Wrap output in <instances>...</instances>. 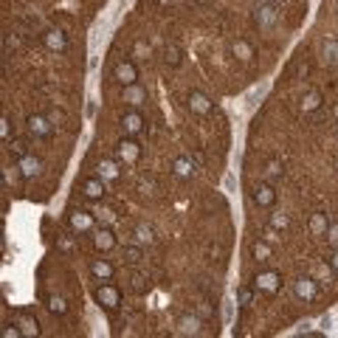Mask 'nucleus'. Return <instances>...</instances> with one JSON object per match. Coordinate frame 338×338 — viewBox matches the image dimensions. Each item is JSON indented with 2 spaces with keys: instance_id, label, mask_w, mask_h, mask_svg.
<instances>
[{
  "instance_id": "1",
  "label": "nucleus",
  "mask_w": 338,
  "mask_h": 338,
  "mask_svg": "<svg viewBox=\"0 0 338 338\" xmlns=\"http://www.w3.org/2000/svg\"><path fill=\"white\" fill-rule=\"evenodd\" d=\"M279 12H276V3H262L260 12H257V23L262 25V29H271L273 23H276Z\"/></svg>"
},
{
  "instance_id": "2",
  "label": "nucleus",
  "mask_w": 338,
  "mask_h": 338,
  "mask_svg": "<svg viewBox=\"0 0 338 338\" xmlns=\"http://www.w3.org/2000/svg\"><path fill=\"white\" fill-rule=\"evenodd\" d=\"M296 296H302V299H313V296H316V282H313V279H299V282H296Z\"/></svg>"
},
{
  "instance_id": "3",
  "label": "nucleus",
  "mask_w": 338,
  "mask_h": 338,
  "mask_svg": "<svg viewBox=\"0 0 338 338\" xmlns=\"http://www.w3.org/2000/svg\"><path fill=\"white\" fill-rule=\"evenodd\" d=\"M116 76H119L124 84H133L135 82V68L130 65V62H121V65L116 68Z\"/></svg>"
},
{
  "instance_id": "4",
  "label": "nucleus",
  "mask_w": 338,
  "mask_h": 338,
  "mask_svg": "<svg viewBox=\"0 0 338 338\" xmlns=\"http://www.w3.org/2000/svg\"><path fill=\"white\" fill-rule=\"evenodd\" d=\"M29 127H31V133H34V135H51L48 121H45V119H40V116H31Z\"/></svg>"
},
{
  "instance_id": "5",
  "label": "nucleus",
  "mask_w": 338,
  "mask_h": 338,
  "mask_svg": "<svg viewBox=\"0 0 338 338\" xmlns=\"http://www.w3.org/2000/svg\"><path fill=\"white\" fill-rule=\"evenodd\" d=\"M99 302H104V304H107L110 310H113L116 304H119V293H116V290L110 288V285H104V288L99 290Z\"/></svg>"
},
{
  "instance_id": "6",
  "label": "nucleus",
  "mask_w": 338,
  "mask_h": 338,
  "mask_svg": "<svg viewBox=\"0 0 338 338\" xmlns=\"http://www.w3.org/2000/svg\"><path fill=\"white\" fill-rule=\"evenodd\" d=\"M265 91H268V84H257V88H254V91L245 96V107H248V110L257 107V102H260V99L265 96Z\"/></svg>"
},
{
  "instance_id": "7",
  "label": "nucleus",
  "mask_w": 338,
  "mask_h": 338,
  "mask_svg": "<svg viewBox=\"0 0 338 338\" xmlns=\"http://www.w3.org/2000/svg\"><path fill=\"white\" fill-rule=\"evenodd\" d=\"M84 194H88V198H102V194H104V183L99 181V178L88 181V183H84Z\"/></svg>"
},
{
  "instance_id": "8",
  "label": "nucleus",
  "mask_w": 338,
  "mask_h": 338,
  "mask_svg": "<svg viewBox=\"0 0 338 338\" xmlns=\"http://www.w3.org/2000/svg\"><path fill=\"white\" fill-rule=\"evenodd\" d=\"M189 102H192V110H194V113H206V110H209V99H206L203 93H198V91L189 96Z\"/></svg>"
},
{
  "instance_id": "9",
  "label": "nucleus",
  "mask_w": 338,
  "mask_h": 338,
  "mask_svg": "<svg viewBox=\"0 0 338 338\" xmlns=\"http://www.w3.org/2000/svg\"><path fill=\"white\" fill-rule=\"evenodd\" d=\"M276 282H279V276H276V273H271V271L262 273V276L257 279V285H260L262 290H276Z\"/></svg>"
},
{
  "instance_id": "10",
  "label": "nucleus",
  "mask_w": 338,
  "mask_h": 338,
  "mask_svg": "<svg viewBox=\"0 0 338 338\" xmlns=\"http://www.w3.org/2000/svg\"><path fill=\"white\" fill-rule=\"evenodd\" d=\"M257 203L271 206L273 203V189L271 186H260V189H257Z\"/></svg>"
},
{
  "instance_id": "11",
  "label": "nucleus",
  "mask_w": 338,
  "mask_h": 338,
  "mask_svg": "<svg viewBox=\"0 0 338 338\" xmlns=\"http://www.w3.org/2000/svg\"><path fill=\"white\" fill-rule=\"evenodd\" d=\"M45 40H48V45H51V48H57V51L65 48V37H62V31H48Z\"/></svg>"
},
{
  "instance_id": "12",
  "label": "nucleus",
  "mask_w": 338,
  "mask_h": 338,
  "mask_svg": "<svg viewBox=\"0 0 338 338\" xmlns=\"http://www.w3.org/2000/svg\"><path fill=\"white\" fill-rule=\"evenodd\" d=\"M20 166H23V175L25 178H31V175H37V172H40V161H37V158H25Z\"/></svg>"
},
{
  "instance_id": "13",
  "label": "nucleus",
  "mask_w": 338,
  "mask_h": 338,
  "mask_svg": "<svg viewBox=\"0 0 338 338\" xmlns=\"http://www.w3.org/2000/svg\"><path fill=\"white\" fill-rule=\"evenodd\" d=\"M73 229H79V231H88L91 229V217H88V214H82V211H79V214H73Z\"/></svg>"
},
{
  "instance_id": "14",
  "label": "nucleus",
  "mask_w": 338,
  "mask_h": 338,
  "mask_svg": "<svg viewBox=\"0 0 338 338\" xmlns=\"http://www.w3.org/2000/svg\"><path fill=\"white\" fill-rule=\"evenodd\" d=\"M175 172L181 178H189V175H192V163H189L186 158H178V161H175Z\"/></svg>"
},
{
  "instance_id": "15",
  "label": "nucleus",
  "mask_w": 338,
  "mask_h": 338,
  "mask_svg": "<svg viewBox=\"0 0 338 338\" xmlns=\"http://www.w3.org/2000/svg\"><path fill=\"white\" fill-rule=\"evenodd\" d=\"M124 127H127V133H138V130H141V119L135 113H130L124 119Z\"/></svg>"
},
{
  "instance_id": "16",
  "label": "nucleus",
  "mask_w": 338,
  "mask_h": 338,
  "mask_svg": "<svg viewBox=\"0 0 338 338\" xmlns=\"http://www.w3.org/2000/svg\"><path fill=\"white\" fill-rule=\"evenodd\" d=\"M93 273L102 276V279H110V276H113V268H110L107 262H96V265H93Z\"/></svg>"
},
{
  "instance_id": "17",
  "label": "nucleus",
  "mask_w": 338,
  "mask_h": 338,
  "mask_svg": "<svg viewBox=\"0 0 338 338\" xmlns=\"http://www.w3.org/2000/svg\"><path fill=\"white\" fill-rule=\"evenodd\" d=\"M96 245L102 248V251H107V248H113V234H110V231H102V234L96 237Z\"/></svg>"
},
{
  "instance_id": "18",
  "label": "nucleus",
  "mask_w": 338,
  "mask_h": 338,
  "mask_svg": "<svg viewBox=\"0 0 338 338\" xmlns=\"http://www.w3.org/2000/svg\"><path fill=\"white\" fill-rule=\"evenodd\" d=\"M20 327H23L25 335H31V332L37 335V321H31V319H20Z\"/></svg>"
},
{
  "instance_id": "19",
  "label": "nucleus",
  "mask_w": 338,
  "mask_h": 338,
  "mask_svg": "<svg viewBox=\"0 0 338 338\" xmlns=\"http://www.w3.org/2000/svg\"><path fill=\"white\" fill-rule=\"evenodd\" d=\"M310 229H313V231H324V229H327L324 214H316V217H313V223H310Z\"/></svg>"
},
{
  "instance_id": "20",
  "label": "nucleus",
  "mask_w": 338,
  "mask_h": 338,
  "mask_svg": "<svg viewBox=\"0 0 338 338\" xmlns=\"http://www.w3.org/2000/svg\"><path fill=\"white\" fill-rule=\"evenodd\" d=\"M231 313H234V302H231V299H226V302H223V319H226V324L231 321Z\"/></svg>"
},
{
  "instance_id": "21",
  "label": "nucleus",
  "mask_w": 338,
  "mask_h": 338,
  "mask_svg": "<svg viewBox=\"0 0 338 338\" xmlns=\"http://www.w3.org/2000/svg\"><path fill=\"white\" fill-rule=\"evenodd\" d=\"M138 260H141V251H138V248H127V262H130V265H135Z\"/></svg>"
},
{
  "instance_id": "22",
  "label": "nucleus",
  "mask_w": 338,
  "mask_h": 338,
  "mask_svg": "<svg viewBox=\"0 0 338 338\" xmlns=\"http://www.w3.org/2000/svg\"><path fill=\"white\" fill-rule=\"evenodd\" d=\"M51 310H54V313H65V302H62V299H57V296H54V299H51Z\"/></svg>"
},
{
  "instance_id": "23",
  "label": "nucleus",
  "mask_w": 338,
  "mask_h": 338,
  "mask_svg": "<svg viewBox=\"0 0 338 338\" xmlns=\"http://www.w3.org/2000/svg\"><path fill=\"white\" fill-rule=\"evenodd\" d=\"M166 60L172 62V65H178V62H181V57H178V48H175V45H172V48H166Z\"/></svg>"
},
{
  "instance_id": "24",
  "label": "nucleus",
  "mask_w": 338,
  "mask_h": 338,
  "mask_svg": "<svg viewBox=\"0 0 338 338\" xmlns=\"http://www.w3.org/2000/svg\"><path fill=\"white\" fill-rule=\"evenodd\" d=\"M121 155H127L130 161L135 158V144H121Z\"/></svg>"
},
{
  "instance_id": "25",
  "label": "nucleus",
  "mask_w": 338,
  "mask_h": 338,
  "mask_svg": "<svg viewBox=\"0 0 338 338\" xmlns=\"http://www.w3.org/2000/svg\"><path fill=\"white\" fill-rule=\"evenodd\" d=\"M127 99H130V104H138V99H141V91H127Z\"/></svg>"
},
{
  "instance_id": "26",
  "label": "nucleus",
  "mask_w": 338,
  "mask_h": 338,
  "mask_svg": "<svg viewBox=\"0 0 338 338\" xmlns=\"http://www.w3.org/2000/svg\"><path fill=\"white\" fill-rule=\"evenodd\" d=\"M327 54H330V62H338V45H327Z\"/></svg>"
},
{
  "instance_id": "27",
  "label": "nucleus",
  "mask_w": 338,
  "mask_h": 338,
  "mask_svg": "<svg viewBox=\"0 0 338 338\" xmlns=\"http://www.w3.org/2000/svg\"><path fill=\"white\" fill-rule=\"evenodd\" d=\"M138 240L141 242H150V229H144V226H141V229H138Z\"/></svg>"
},
{
  "instance_id": "28",
  "label": "nucleus",
  "mask_w": 338,
  "mask_h": 338,
  "mask_svg": "<svg viewBox=\"0 0 338 338\" xmlns=\"http://www.w3.org/2000/svg\"><path fill=\"white\" fill-rule=\"evenodd\" d=\"M254 257H268V248L265 245H254Z\"/></svg>"
},
{
  "instance_id": "29",
  "label": "nucleus",
  "mask_w": 338,
  "mask_h": 338,
  "mask_svg": "<svg viewBox=\"0 0 338 338\" xmlns=\"http://www.w3.org/2000/svg\"><path fill=\"white\" fill-rule=\"evenodd\" d=\"M330 242L338 248V226H332V229H330Z\"/></svg>"
},
{
  "instance_id": "30",
  "label": "nucleus",
  "mask_w": 338,
  "mask_h": 338,
  "mask_svg": "<svg viewBox=\"0 0 338 338\" xmlns=\"http://www.w3.org/2000/svg\"><path fill=\"white\" fill-rule=\"evenodd\" d=\"M316 104H319V93H310V96H307V104H304V107H316Z\"/></svg>"
},
{
  "instance_id": "31",
  "label": "nucleus",
  "mask_w": 338,
  "mask_h": 338,
  "mask_svg": "<svg viewBox=\"0 0 338 338\" xmlns=\"http://www.w3.org/2000/svg\"><path fill=\"white\" fill-rule=\"evenodd\" d=\"M104 175H107V178H116V166H113V163H104Z\"/></svg>"
},
{
  "instance_id": "32",
  "label": "nucleus",
  "mask_w": 338,
  "mask_h": 338,
  "mask_svg": "<svg viewBox=\"0 0 338 338\" xmlns=\"http://www.w3.org/2000/svg\"><path fill=\"white\" fill-rule=\"evenodd\" d=\"M12 150L17 152V155H23V152H25V144H23V141H14V147H12Z\"/></svg>"
},
{
  "instance_id": "33",
  "label": "nucleus",
  "mask_w": 338,
  "mask_h": 338,
  "mask_svg": "<svg viewBox=\"0 0 338 338\" xmlns=\"http://www.w3.org/2000/svg\"><path fill=\"white\" fill-rule=\"evenodd\" d=\"M133 288H135V290H141V288H144V279H141L138 273H135V276H133Z\"/></svg>"
},
{
  "instance_id": "34",
  "label": "nucleus",
  "mask_w": 338,
  "mask_h": 338,
  "mask_svg": "<svg viewBox=\"0 0 338 338\" xmlns=\"http://www.w3.org/2000/svg\"><path fill=\"white\" fill-rule=\"evenodd\" d=\"M330 265H332V271H338V251L332 254V260H330Z\"/></svg>"
},
{
  "instance_id": "35",
  "label": "nucleus",
  "mask_w": 338,
  "mask_h": 338,
  "mask_svg": "<svg viewBox=\"0 0 338 338\" xmlns=\"http://www.w3.org/2000/svg\"><path fill=\"white\" fill-rule=\"evenodd\" d=\"M268 3H276V0H268Z\"/></svg>"
},
{
  "instance_id": "36",
  "label": "nucleus",
  "mask_w": 338,
  "mask_h": 338,
  "mask_svg": "<svg viewBox=\"0 0 338 338\" xmlns=\"http://www.w3.org/2000/svg\"><path fill=\"white\" fill-rule=\"evenodd\" d=\"M335 116H338V110H335Z\"/></svg>"
}]
</instances>
